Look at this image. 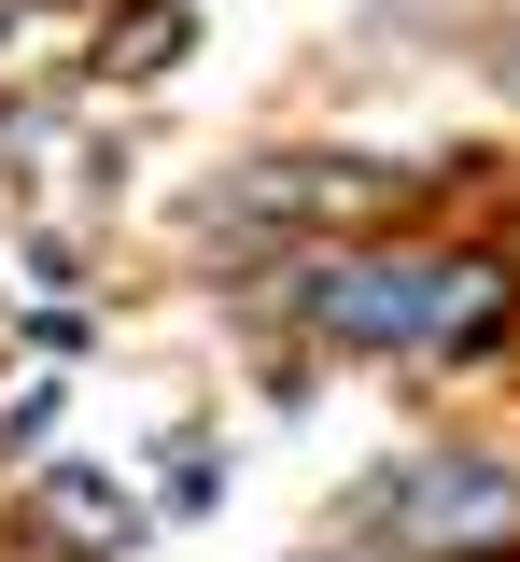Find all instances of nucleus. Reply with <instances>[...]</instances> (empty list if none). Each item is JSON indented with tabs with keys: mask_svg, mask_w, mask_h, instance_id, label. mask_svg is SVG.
<instances>
[{
	"mask_svg": "<svg viewBox=\"0 0 520 562\" xmlns=\"http://www.w3.org/2000/svg\"><path fill=\"white\" fill-rule=\"evenodd\" d=\"M352 535L408 562H507L520 549V464L507 450H408L352 492Z\"/></svg>",
	"mask_w": 520,
	"mask_h": 562,
	"instance_id": "1",
	"label": "nucleus"
},
{
	"mask_svg": "<svg viewBox=\"0 0 520 562\" xmlns=\"http://www.w3.org/2000/svg\"><path fill=\"white\" fill-rule=\"evenodd\" d=\"M268 295L309 310V338H324V351H422L437 254H309V268H282Z\"/></svg>",
	"mask_w": 520,
	"mask_h": 562,
	"instance_id": "2",
	"label": "nucleus"
},
{
	"mask_svg": "<svg viewBox=\"0 0 520 562\" xmlns=\"http://www.w3.org/2000/svg\"><path fill=\"white\" fill-rule=\"evenodd\" d=\"M520 324V281L493 254H437V295H422V351H493Z\"/></svg>",
	"mask_w": 520,
	"mask_h": 562,
	"instance_id": "3",
	"label": "nucleus"
},
{
	"mask_svg": "<svg viewBox=\"0 0 520 562\" xmlns=\"http://www.w3.org/2000/svg\"><path fill=\"white\" fill-rule=\"evenodd\" d=\"M43 535H57L71 562H99V549H127L142 520H127V492L99 479V464H57V479H43Z\"/></svg>",
	"mask_w": 520,
	"mask_h": 562,
	"instance_id": "4",
	"label": "nucleus"
},
{
	"mask_svg": "<svg viewBox=\"0 0 520 562\" xmlns=\"http://www.w3.org/2000/svg\"><path fill=\"white\" fill-rule=\"evenodd\" d=\"M183 29H197L183 0H142V14H113V57H99V70H127V85H142V70L183 57Z\"/></svg>",
	"mask_w": 520,
	"mask_h": 562,
	"instance_id": "5",
	"label": "nucleus"
},
{
	"mask_svg": "<svg viewBox=\"0 0 520 562\" xmlns=\"http://www.w3.org/2000/svg\"><path fill=\"white\" fill-rule=\"evenodd\" d=\"M57 408H71V380H29V394H14V408H0V450H14V464H29V450H43V436H57Z\"/></svg>",
	"mask_w": 520,
	"mask_h": 562,
	"instance_id": "6",
	"label": "nucleus"
},
{
	"mask_svg": "<svg viewBox=\"0 0 520 562\" xmlns=\"http://www.w3.org/2000/svg\"><path fill=\"white\" fill-rule=\"evenodd\" d=\"M507 85H520V57H507Z\"/></svg>",
	"mask_w": 520,
	"mask_h": 562,
	"instance_id": "7",
	"label": "nucleus"
}]
</instances>
